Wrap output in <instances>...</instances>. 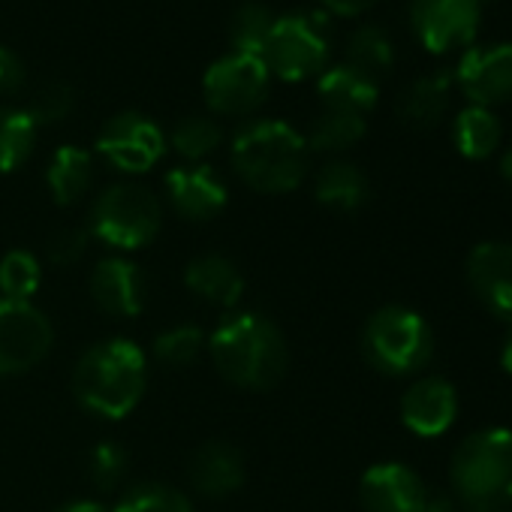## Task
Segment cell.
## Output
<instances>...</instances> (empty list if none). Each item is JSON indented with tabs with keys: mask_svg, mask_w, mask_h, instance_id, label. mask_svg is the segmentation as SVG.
Instances as JSON below:
<instances>
[{
	"mask_svg": "<svg viewBox=\"0 0 512 512\" xmlns=\"http://www.w3.org/2000/svg\"><path fill=\"white\" fill-rule=\"evenodd\" d=\"M232 169L256 193H290L311 169V148L287 121H247L232 139Z\"/></svg>",
	"mask_w": 512,
	"mask_h": 512,
	"instance_id": "2",
	"label": "cell"
},
{
	"mask_svg": "<svg viewBox=\"0 0 512 512\" xmlns=\"http://www.w3.org/2000/svg\"><path fill=\"white\" fill-rule=\"evenodd\" d=\"M467 287L488 314L512 323V244H479L467 256Z\"/></svg>",
	"mask_w": 512,
	"mask_h": 512,
	"instance_id": "13",
	"label": "cell"
},
{
	"mask_svg": "<svg viewBox=\"0 0 512 512\" xmlns=\"http://www.w3.org/2000/svg\"><path fill=\"white\" fill-rule=\"evenodd\" d=\"M190 482L205 497H226L244 482V458L223 440L202 443L190 461Z\"/></svg>",
	"mask_w": 512,
	"mask_h": 512,
	"instance_id": "19",
	"label": "cell"
},
{
	"mask_svg": "<svg viewBox=\"0 0 512 512\" xmlns=\"http://www.w3.org/2000/svg\"><path fill=\"white\" fill-rule=\"evenodd\" d=\"M452 142L461 157L467 160H485L500 145V121L491 109L467 106L452 121Z\"/></svg>",
	"mask_w": 512,
	"mask_h": 512,
	"instance_id": "24",
	"label": "cell"
},
{
	"mask_svg": "<svg viewBox=\"0 0 512 512\" xmlns=\"http://www.w3.org/2000/svg\"><path fill=\"white\" fill-rule=\"evenodd\" d=\"M320 4L326 7V13L332 16H344V19H353V16H362L368 13L377 0H320Z\"/></svg>",
	"mask_w": 512,
	"mask_h": 512,
	"instance_id": "37",
	"label": "cell"
},
{
	"mask_svg": "<svg viewBox=\"0 0 512 512\" xmlns=\"http://www.w3.org/2000/svg\"><path fill=\"white\" fill-rule=\"evenodd\" d=\"M76 106V97H73V88L64 85V82H49L37 91L34 103H31V118L37 124H58L64 121Z\"/></svg>",
	"mask_w": 512,
	"mask_h": 512,
	"instance_id": "34",
	"label": "cell"
},
{
	"mask_svg": "<svg viewBox=\"0 0 512 512\" xmlns=\"http://www.w3.org/2000/svg\"><path fill=\"white\" fill-rule=\"evenodd\" d=\"M40 281H43V269L34 253L10 250L4 260H0V299L31 302Z\"/></svg>",
	"mask_w": 512,
	"mask_h": 512,
	"instance_id": "30",
	"label": "cell"
},
{
	"mask_svg": "<svg viewBox=\"0 0 512 512\" xmlns=\"http://www.w3.org/2000/svg\"><path fill=\"white\" fill-rule=\"evenodd\" d=\"M275 19H278V16H275L266 4H256V0H250V4H241V7L232 13V22H229V43H232V52L263 55Z\"/></svg>",
	"mask_w": 512,
	"mask_h": 512,
	"instance_id": "28",
	"label": "cell"
},
{
	"mask_svg": "<svg viewBox=\"0 0 512 512\" xmlns=\"http://www.w3.org/2000/svg\"><path fill=\"white\" fill-rule=\"evenodd\" d=\"M55 512H106V506H103V503H97V500L82 497V500H70V503H64V506H61V509H55Z\"/></svg>",
	"mask_w": 512,
	"mask_h": 512,
	"instance_id": "38",
	"label": "cell"
},
{
	"mask_svg": "<svg viewBox=\"0 0 512 512\" xmlns=\"http://www.w3.org/2000/svg\"><path fill=\"white\" fill-rule=\"evenodd\" d=\"M187 290L214 305V308H235L244 296V275L223 253H205L184 269Z\"/></svg>",
	"mask_w": 512,
	"mask_h": 512,
	"instance_id": "18",
	"label": "cell"
},
{
	"mask_svg": "<svg viewBox=\"0 0 512 512\" xmlns=\"http://www.w3.org/2000/svg\"><path fill=\"white\" fill-rule=\"evenodd\" d=\"M127 467H130V455L124 446L106 440L100 446L91 449V458H88V476L97 488L103 491H112L121 485V479L127 476Z\"/></svg>",
	"mask_w": 512,
	"mask_h": 512,
	"instance_id": "33",
	"label": "cell"
},
{
	"mask_svg": "<svg viewBox=\"0 0 512 512\" xmlns=\"http://www.w3.org/2000/svg\"><path fill=\"white\" fill-rule=\"evenodd\" d=\"M148 383V362L139 344L127 338H109L85 350L73 374V392L79 404L100 419L130 416Z\"/></svg>",
	"mask_w": 512,
	"mask_h": 512,
	"instance_id": "3",
	"label": "cell"
},
{
	"mask_svg": "<svg viewBox=\"0 0 512 512\" xmlns=\"http://www.w3.org/2000/svg\"><path fill=\"white\" fill-rule=\"evenodd\" d=\"M500 365H503L506 374H512V329H509V335H506V341L500 347Z\"/></svg>",
	"mask_w": 512,
	"mask_h": 512,
	"instance_id": "40",
	"label": "cell"
},
{
	"mask_svg": "<svg viewBox=\"0 0 512 512\" xmlns=\"http://www.w3.org/2000/svg\"><path fill=\"white\" fill-rule=\"evenodd\" d=\"M332 40L326 13H287L278 16L263 49V64L269 76L281 82L317 79L329 67Z\"/></svg>",
	"mask_w": 512,
	"mask_h": 512,
	"instance_id": "6",
	"label": "cell"
},
{
	"mask_svg": "<svg viewBox=\"0 0 512 512\" xmlns=\"http://www.w3.org/2000/svg\"><path fill=\"white\" fill-rule=\"evenodd\" d=\"M172 142L175 154L184 157L187 163H202L205 157H211L220 142H223V130L214 118H205V115H190V118H181L172 130V136L166 139Z\"/></svg>",
	"mask_w": 512,
	"mask_h": 512,
	"instance_id": "29",
	"label": "cell"
},
{
	"mask_svg": "<svg viewBox=\"0 0 512 512\" xmlns=\"http://www.w3.org/2000/svg\"><path fill=\"white\" fill-rule=\"evenodd\" d=\"M25 79L28 73H25L22 58L13 49L0 46V94H16L25 85Z\"/></svg>",
	"mask_w": 512,
	"mask_h": 512,
	"instance_id": "36",
	"label": "cell"
},
{
	"mask_svg": "<svg viewBox=\"0 0 512 512\" xmlns=\"http://www.w3.org/2000/svg\"><path fill=\"white\" fill-rule=\"evenodd\" d=\"M479 0H410V28L431 55L467 49L479 34Z\"/></svg>",
	"mask_w": 512,
	"mask_h": 512,
	"instance_id": "10",
	"label": "cell"
},
{
	"mask_svg": "<svg viewBox=\"0 0 512 512\" xmlns=\"http://www.w3.org/2000/svg\"><path fill=\"white\" fill-rule=\"evenodd\" d=\"M112 512H193V503L184 491L172 485L145 482L124 491V497L115 503Z\"/></svg>",
	"mask_w": 512,
	"mask_h": 512,
	"instance_id": "31",
	"label": "cell"
},
{
	"mask_svg": "<svg viewBox=\"0 0 512 512\" xmlns=\"http://www.w3.org/2000/svg\"><path fill=\"white\" fill-rule=\"evenodd\" d=\"M479 4H482V7H485V4H494V0H479Z\"/></svg>",
	"mask_w": 512,
	"mask_h": 512,
	"instance_id": "42",
	"label": "cell"
},
{
	"mask_svg": "<svg viewBox=\"0 0 512 512\" xmlns=\"http://www.w3.org/2000/svg\"><path fill=\"white\" fill-rule=\"evenodd\" d=\"M344 64L359 70L362 76L380 82L395 64V49H392L389 34L377 25H365V28L353 31L347 40V49H344Z\"/></svg>",
	"mask_w": 512,
	"mask_h": 512,
	"instance_id": "25",
	"label": "cell"
},
{
	"mask_svg": "<svg viewBox=\"0 0 512 512\" xmlns=\"http://www.w3.org/2000/svg\"><path fill=\"white\" fill-rule=\"evenodd\" d=\"M452 97V76L449 73H428L413 79L398 97V118L407 127L428 130L443 121Z\"/></svg>",
	"mask_w": 512,
	"mask_h": 512,
	"instance_id": "21",
	"label": "cell"
},
{
	"mask_svg": "<svg viewBox=\"0 0 512 512\" xmlns=\"http://www.w3.org/2000/svg\"><path fill=\"white\" fill-rule=\"evenodd\" d=\"M365 130H368L365 115L338 112V109H323V115L311 124L305 142H308L311 151L341 154V151L353 148L356 142H362Z\"/></svg>",
	"mask_w": 512,
	"mask_h": 512,
	"instance_id": "27",
	"label": "cell"
},
{
	"mask_svg": "<svg viewBox=\"0 0 512 512\" xmlns=\"http://www.w3.org/2000/svg\"><path fill=\"white\" fill-rule=\"evenodd\" d=\"M269 85L272 76L260 55L229 52L205 70L202 97L211 112L226 118H241L266 103Z\"/></svg>",
	"mask_w": 512,
	"mask_h": 512,
	"instance_id": "8",
	"label": "cell"
},
{
	"mask_svg": "<svg viewBox=\"0 0 512 512\" xmlns=\"http://www.w3.org/2000/svg\"><path fill=\"white\" fill-rule=\"evenodd\" d=\"M91 244V229L85 226H67L61 232L52 235L49 241V260L55 266H73L76 260H82V253Z\"/></svg>",
	"mask_w": 512,
	"mask_h": 512,
	"instance_id": "35",
	"label": "cell"
},
{
	"mask_svg": "<svg viewBox=\"0 0 512 512\" xmlns=\"http://www.w3.org/2000/svg\"><path fill=\"white\" fill-rule=\"evenodd\" d=\"M359 494L368 512H422L428 506L422 479L410 467L395 461L368 467Z\"/></svg>",
	"mask_w": 512,
	"mask_h": 512,
	"instance_id": "15",
	"label": "cell"
},
{
	"mask_svg": "<svg viewBox=\"0 0 512 512\" xmlns=\"http://www.w3.org/2000/svg\"><path fill=\"white\" fill-rule=\"evenodd\" d=\"M208 353L220 377L238 389L263 392L281 383L290 365L284 332L263 314H229L208 338Z\"/></svg>",
	"mask_w": 512,
	"mask_h": 512,
	"instance_id": "1",
	"label": "cell"
},
{
	"mask_svg": "<svg viewBox=\"0 0 512 512\" xmlns=\"http://www.w3.org/2000/svg\"><path fill=\"white\" fill-rule=\"evenodd\" d=\"M205 344H208V338L202 335L199 326L181 323L154 338V356H157V362H163L169 368H187L190 362L199 359Z\"/></svg>",
	"mask_w": 512,
	"mask_h": 512,
	"instance_id": "32",
	"label": "cell"
},
{
	"mask_svg": "<svg viewBox=\"0 0 512 512\" xmlns=\"http://www.w3.org/2000/svg\"><path fill=\"white\" fill-rule=\"evenodd\" d=\"M362 350L365 359L389 377H407L425 368L434 350L431 326L422 314L389 305L371 314L362 332Z\"/></svg>",
	"mask_w": 512,
	"mask_h": 512,
	"instance_id": "5",
	"label": "cell"
},
{
	"mask_svg": "<svg viewBox=\"0 0 512 512\" xmlns=\"http://www.w3.org/2000/svg\"><path fill=\"white\" fill-rule=\"evenodd\" d=\"M94 181V157L91 151L79 145H61L46 169V184L49 193L58 205H73L79 202Z\"/></svg>",
	"mask_w": 512,
	"mask_h": 512,
	"instance_id": "22",
	"label": "cell"
},
{
	"mask_svg": "<svg viewBox=\"0 0 512 512\" xmlns=\"http://www.w3.org/2000/svg\"><path fill=\"white\" fill-rule=\"evenodd\" d=\"M449 479L464 512H500L512 506V431L485 428L461 440Z\"/></svg>",
	"mask_w": 512,
	"mask_h": 512,
	"instance_id": "4",
	"label": "cell"
},
{
	"mask_svg": "<svg viewBox=\"0 0 512 512\" xmlns=\"http://www.w3.org/2000/svg\"><path fill=\"white\" fill-rule=\"evenodd\" d=\"M160 223V199L136 181H118L94 202L88 229L115 250H139L157 238Z\"/></svg>",
	"mask_w": 512,
	"mask_h": 512,
	"instance_id": "7",
	"label": "cell"
},
{
	"mask_svg": "<svg viewBox=\"0 0 512 512\" xmlns=\"http://www.w3.org/2000/svg\"><path fill=\"white\" fill-rule=\"evenodd\" d=\"M500 172H503V178H506V181L512 184V148H509V151L503 154V160H500Z\"/></svg>",
	"mask_w": 512,
	"mask_h": 512,
	"instance_id": "41",
	"label": "cell"
},
{
	"mask_svg": "<svg viewBox=\"0 0 512 512\" xmlns=\"http://www.w3.org/2000/svg\"><path fill=\"white\" fill-rule=\"evenodd\" d=\"M422 512H464V509H461L458 503H452V500H443V497H440V500H428V506H425Z\"/></svg>",
	"mask_w": 512,
	"mask_h": 512,
	"instance_id": "39",
	"label": "cell"
},
{
	"mask_svg": "<svg viewBox=\"0 0 512 512\" xmlns=\"http://www.w3.org/2000/svg\"><path fill=\"white\" fill-rule=\"evenodd\" d=\"M145 275L124 256H106L91 272V296L112 317H136L145 308Z\"/></svg>",
	"mask_w": 512,
	"mask_h": 512,
	"instance_id": "16",
	"label": "cell"
},
{
	"mask_svg": "<svg viewBox=\"0 0 512 512\" xmlns=\"http://www.w3.org/2000/svg\"><path fill=\"white\" fill-rule=\"evenodd\" d=\"M55 341L49 317L34 302L0 299V377H19L37 368Z\"/></svg>",
	"mask_w": 512,
	"mask_h": 512,
	"instance_id": "9",
	"label": "cell"
},
{
	"mask_svg": "<svg viewBox=\"0 0 512 512\" xmlns=\"http://www.w3.org/2000/svg\"><path fill=\"white\" fill-rule=\"evenodd\" d=\"M317 94L323 100V109L368 115L380 100V82L362 76L347 64H335L317 76Z\"/></svg>",
	"mask_w": 512,
	"mask_h": 512,
	"instance_id": "20",
	"label": "cell"
},
{
	"mask_svg": "<svg viewBox=\"0 0 512 512\" xmlns=\"http://www.w3.org/2000/svg\"><path fill=\"white\" fill-rule=\"evenodd\" d=\"M452 85L470 100V106L491 109L512 100V43L467 49L455 67Z\"/></svg>",
	"mask_w": 512,
	"mask_h": 512,
	"instance_id": "12",
	"label": "cell"
},
{
	"mask_svg": "<svg viewBox=\"0 0 512 512\" xmlns=\"http://www.w3.org/2000/svg\"><path fill=\"white\" fill-rule=\"evenodd\" d=\"M166 196L181 217L205 223L226 208L229 190L211 166L187 163V166H175L166 175Z\"/></svg>",
	"mask_w": 512,
	"mask_h": 512,
	"instance_id": "14",
	"label": "cell"
},
{
	"mask_svg": "<svg viewBox=\"0 0 512 512\" xmlns=\"http://www.w3.org/2000/svg\"><path fill=\"white\" fill-rule=\"evenodd\" d=\"M37 130L28 109L0 106V172H16L34 154Z\"/></svg>",
	"mask_w": 512,
	"mask_h": 512,
	"instance_id": "26",
	"label": "cell"
},
{
	"mask_svg": "<svg viewBox=\"0 0 512 512\" xmlns=\"http://www.w3.org/2000/svg\"><path fill=\"white\" fill-rule=\"evenodd\" d=\"M166 145L169 142L160 124L139 112H121L109 118L97 136V151L103 154V160L130 175L154 169L166 154Z\"/></svg>",
	"mask_w": 512,
	"mask_h": 512,
	"instance_id": "11",
	"label": "cell"
},
{
	"mask_svg": "<svg viewBox=\"0 0 512 512\" xmlns=\"http://www.w3.org/2000/svg\"><path fill=\"white\" fill-rule=\"evenodd\" d=\"M455 413L458 395L443 377H422L401 398V419L419 437H440L455 422Z\"/></svg>",
	"mask_w": 512,
	"mask_h": 512,
	"instance_id": "17",
	"label": "cell"
},
{
	"mask_svg": "<svg viewBox=\"0 0 512 512\" xmlns=\"http://www.w3.org/2000/svg\"><path fill=\"white\" fill-rule=\"evenodd\" d=\"M314 196L332 211H356L368 199V178L347 160H329L314 178Z\"/></svg>",
	"mask_w": 512,
	"mask_h": 512,
	"instance_id": "23",
	"label": "cell"
}]
</instances>
